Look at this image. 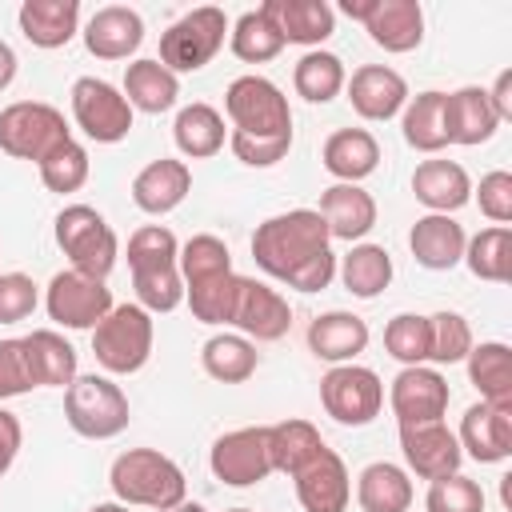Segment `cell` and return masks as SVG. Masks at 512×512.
Listing matches in <instances>:
<instances>
[{
	"label": "cell",
	"instance_id": "cell-1",
	"mask_svg": "<svg viewBox=\"0 0 512 512\" xmlns=\"http://www.w3.org/2000/svg\"><path fill=\"white\" fill-rule=\"evenodd\" d=\"M332 244L328 224L316 208H292L280 216H268L252 232V260L272 280H292L312 256H320Z\"/></svg>",
	"mask_w": 512,
	"mask_h": 512
},
{
	"label": "cell",
	"instance_id": "cell-2",
	"mask_svg": "<svg viewBox=\"0 0 512 512\" xmlns=\"http://www.w3.org/2000/svg\"><path fill=\"white\" fill-rule=\"evenodd\" d=\"M108 484L116 492L120 504H136V508H152V512H164V508H176L188 492V480L180 472L176 460H168L164 452L156 448H128L112 460V472H108Z\"/></svg>",
	"mask_w": 512,
	"mask_h": 512
},
{
	"label": "cell",
	"instance_id": "cell-3",
	"mask_svg": "<svg viewBox=\"0 0 512 512\" xmlns=\"http://www.w3.org/2000/svg\"><path fill=\"white\" fill-rule=\"evenodd\" d=\"M152 312H144L140 304H112V312L92 328V352L96 364L112 376H132L148 364L152 356Z\"/></svg>",
	"mask_w": 512,
	"mask_h": 512
},
{
	"label": "cell",
	"instance_id": "cell-4",
	"mask_svg": "<svg viewBox=\"0 0 512 512\" xmlns=\"http://www.w3.org/2000/svg\"><path fill=\"white\" fill-rule=\"evenodd\" d=\"M64 420L84 440H112L128 428L132 408H128V396L120 384L88 372L64 388Z\"/></svg>",
	"mask_w": 512,
	"mask_h": 512
},
{
	"label": "cell",
	"instance_id": "cell-5",
	"mask_svg": "<svg viewBox=\"0 0 512 512\" xmlns=\"http://www.w3.org/2000/svg\"><path fill=\"white\" fill-rule=\"evenodd\" d=\"M56 244L72 260L76 272L96 276V280H108V272L116 268V256H120L112 224L92 204L60 208V216H56Z\"/></svg>",
	"mask_w": 512,
	"mask_h": 512
},
{
	"label": "cell",
	"instance_id": "cell-6",
	"mask_svg": "<svg viewBox=\"0 0 512 512\" xmlns=\"http://www.w3.org/2000/svg\"><path fill=\"white\" fill-rule=\"evenodd\" d=\"M228 36V16L216 4H200L192 12H184L180 20H172L160 32V64L168 72H200L204 64H212V56L224 48Z\"/></svg>",
	"mask_w": 512,
	"mask_h": 512
},
{
	"label": "cell",
	"instance_id": "cell-7",
	"mask_svg": "<svg viewBox=\"0 0 512 512\" xmlns=\"http://www.w3.org/2000/svg\"><path fill=\"white\" fill-rule=\"evenodd\" d=\"M72 140L64 112L44 104V100H16L0 108V152L12 160H32L40 164L56 144Z\"/></svg>",
	"mask_w": 512,
	"mask_h": 512
},
{
	"label": "cell",
	"instance_id": "cell-8",
	"mask_svg": "<svg viewBox=\"0 0 512 512\" xmlns=\"http://www.w3.org/2000/svg\"><path fill=\"white\" fill-rule=\"evenodd\" d=\"M224 112L232 132L244 136H292V108L288 96L268 76H236L224 92Z\"/></svg>",
	"mask_w": 512,
	"mask_h": 512
},
{
	"label": "cell",
	"instance_id": "cell-9",
	"mask_svg": "<svg viewBox=\"0 0 512 512\" xmlns=\"http://www.w3.org/2000/svg\"><path fill=\"white\" fill-rule=\"evenodd\" d=\"M320 404L336 424L364 428L384 408V384L364 364H332L320 380Z\"/></svg>",
	"mask_w": 512,
	"mask_h": 512
},
{
	"label": "cell",
	"instance_id": "cell-10",
	"mask_svg": "<svg viewBox=\"0 0 512 512\" xmlns=\"http://www.w3.org/2000/svg\"><path fill=\"white\" fill-rule=\"evenodd\" d=\"M72 120L96 144H120L132 132V104L108 80L80 76L72 84Z\"/></svg>",
	"mask_w": 512,
	"mask_h": 512
},
{
	"label": "cell",
	"instance_id": "cell-11",
	"mask_svg": "<svg viewBox=\"0 0 512 512\" xmlns=\"http://www.w3.org/2000/svg\"><path fill=\"white\" fill-rule=\"evenodd\" d=\"M44 308L60 328H96L112 312V288H108V280L64 268L48 280Z\"/></svg>",
	"mask_w": 512,
	"mask_h": 512
},
{
	"label": "cell",
	"instance_id": "cell-12",
	"mask_svg": "<svg viewBox=\"0 0 512 512\" xmlns=\"http://www.w3.org/2000/svg\"><path fill=\"white\" fill-rule=\"evenodd\" d=\"M208 468L220 484L228 488H252L272 472V456H268V424H252V428H232L224 432L212 452H208Z\"/></svg>",
	"mask_w": 512,
	"mask_h": 512
},
{
	"label": "cell",
	"instance_id": "cell-13",
	"mask_svg": "<svg viewBox=\"0 0 512 512\" xmlns=\"http://www.w3.org/2000/svg\"><path fill=\"white\" fill-rule=\"evenodd\" d=\"M448 380L428 368V364H412V368H400L392 376V388H388V404L396 412V424H436L444 420L448 412Z\"/></svg>",
	"mask_w": 512,
	"mask_h": 512
},
{
	"label": "cell",
	"instance_id": "cell-14",
	"mask_svg": "<svg viewBox=\"0 0 512 512\" xmlns=\"http://www.w3.org/2000/svg\"><path fill=\"white\" fill-rule=\"evenodd\" d=\"M400 452H404L408 472L428 480V484L440 480V476L460 472V464H464L460 440L444 420H436V424H404L400 428Z\"/></svg>",
	"mask_w": 512,
	"mask_h": 512
},
{
	"label": "cell",
	"instance_id": "cell-15",
	"mask_svg": "<svg viewBox=\"0 0 512 512\" xmlns=\"http://www.w3.org/2000/svg\"><path fill=\"white\" fill-rule=\"evenodd\" d=\"M232 328H240V336H248L256 344H272V340L288 336L292 308L264 280L240 276V296H236V308H232Z\"/></svg>",
	"mask_w": 512,
	"mask_h": 512
},
{
	"label": "cell",
	"instance_id": "cell-16",
	"mask_svg": "<svg viewBox=\"0 0 512 512\" xmlns=\"http://www.w3.org/2000/svg\"><path fill=\"white\" fill-rule=\"evenodd\" d=\"M460 452L480 464H500L512 456V404H472L460 420Z\"/></svg>",
	"mask_w": 512,
	"mask_h": 512
},
{
	"label": "cell",
	"instance_id": "cell-17",
	"mask_svg": "<svg viewBox=\"0 0 512 512\" xmlns=\"http://www.w3.org/2000/svg\"><path fill=\"white\" fill-rule=\"evenodd\" d=\"M296 500L304 512H344L348 508V496H352V480H348V468L344 460L324 444L296 476Z\"/></svg>",
	"mask_w": 512,
	"mask_h": 512
},
{
	"label": "cell",
	"instance_id": "cell-18",
	"mask_svg": "<svg viewBox=\"0 0 512 512\" xmlns=\"http://www.w3.org/2000/svg\"><path fill=\"white\" fill-rule=\"evenodd\" d=\"M344 88L360 120H392L408 104V84L388 64H360Z\"/></svg>",
	"mask_w": 512,
	"mask_h": 512
},
{
	"label": "cell",
	"instance_id": "cell-19",
	"mask_svg": "<svg viewBox=\"0 0 512 512\" xmlns=\"http://www.w3.org/2000/svg\"><path fill=\"white\" fill-rule=\"evenodd\" d=\"M144 44V20L128 4H104L84 24V48L96 60H128Z\"/></svg>",
	"mask_w": 512,
	"mask_h": 512
},
{
	"label": "cell",
	"instance_id": "cell-20",
	"mask_svg": "<svg viewBox=\"0 0 512 512\" xmlns=\"http://www.w3.org/2000/svg\"><path fill=\"white\" fill-rule=\"evenodd\" d=\"M496 128H500V120L488 104V88L464 84L456 92H444V136H448V144L476 148V144H488L496 136Z\"/></svg>",
	"mask_w": 512,
	"mask_h": 512
},
{
	"label": "cell",
	"instance_id": "cell-21",
	"mask_svg": "<svg viewBox=\"0 0 512 512\" xmlns=\"http://www.w3.org/2000/svg\"><path fill=\"white\" fill-rule=\"evenodd\" d=\"M188 192H192V168L184 160H172V156L144 164L132 180V204L148 216H164V212L180 208Z\"/></svg>",
	"mask_w": 512,
	"mask_h": 512
},
{
	"label": "cell",
	"instance_id": "cell-22",
	"mask_svg": "<svg viewBox=\"0 0 512 512\" xmlns=\"http://www.w3.org/2000/svg\"><path fill=\"white\" fill-rule=\"evenodd\" d=\"M316 212L324 216L332 240L360 244L376 228V200L360 184H332V188H324Z\"/></svg>",
	"mask_w": 512,
	"mask_h": 512
},
{
	"label": "cell",
	"instance_id": "cell-23",
	"mask_svg": "<svg viewBox=\"0 0 512 512\" xmlns=\"http://www.w3.org/2000/svg\"><path fill=\"white\" fill-rule=\"evenodd\" d=\"M464 224H456L452 216H440V212H424L412 232H408V248H412V260L428 272H448L464 260Z\"/></svg>",
	"mask_w": 512,
	"mask_h": 512
},
{
	"label": "cell",
	"instance_id": "cell-24",
	"mask_svg": "<svg viewBox=\"0 0 512 512\" xmlns=\"http://www.w3.org/2000/svg\"><path fill=\"white\" fill-rule=\"evenodd\" d=\"M368 336H372L368 324L356 312H344V308L320 312L308 324V348H312L316 360H328V364H352L368 348Z\"/></svg>",
	"mask_w": 512,
	"mask_h": 512
},
{
	"label": "cell",
	"instance_id": "cell-25",
	"mask_svg": "<svg viewBox=\"0 0 512 512\" xmlns=\"http://www.w3.org/2000/svg\"><path fill=\"white\" fill-rule=\"evenodd\" d=\"M412 192L428 212L452 216L472 200V180L456 160H420L412 172Z\"/></svg>",
	"mask_w": 512,
	"mask_h": 512
},
{
	"label": "cell",
	"instance_id": "cell-26",
	"mask_svg": "<svg viewBox=\"0 0 512 512\" xmlns=\"http://www.w3.org/2000/svg\"><path fill=\"white\" fill-rule=\"evenodd\" d=\"M264 8L276 20L284 44H304L308 52L336 32V8L328 0H264Z\"/></svg>",
	"mask_w": 512,
	"mask_h": 512
},
{
	"label": "cell",
	"instance_id": "cell-27",
	"mask_svg": "<svg viewBox=\"0 0 512 512\" xmlns=\"http://www.w3.org/2000/svg\"><path fill=\"white\" fill-rule=\"evenodd\" d=\"M16 20L32 48H64L80 32V0H24Z\"/></svg>",
	"mask_w": 512,
	"mask_h": 512
},
{
	"label": "cell",
	"instance_id": "cell-28",
	"mask_svg": "<svg viewBox=\"0 0 512 512\" xmlns=\"http://www.w3.org/2000/svg\"><path fill=\"white\" fill-rule=\"evenodd\" d=\"M324 168L336 176V184H360L380 164V144L368 128H336L320 148Z\"/></svg>",
	"mask_w": 512,
	"mask_h": 512
},
{
	"label": "cell",
	"instance_id": "cell-29",
	"mask_svg": "<svg viewBox=\"0 0 512 512\" xmlns=\"http://www.w3.org/2000/svg\"><path fill=\"white\" fill-rule=\"evenodd\" d=\"M368 36L384 52H412L424 40V8L416 0H380L376 12L364 20Z\"/></svg>",
	"mask_w": 512,
	"mask_h": 512
},
{
	"label": "cell",
	"instance_id": "cell-30",
	"mask_svg": "<svg viewBox=\"0 0 512 512\" xmlns=\"http://www.w3.org/2000/svg\"><path fill=\"white\" fill-rule=\"evenodd\" d=\"M20 340H24V356H28V368H32L36 388H68V384L80 376V368H76V348H72L60 332L36 328V332H28V336H20Z\"/></svg>",
	"mask_w": 512,
	"mask_h": 512
},
{
	"label": "cell",
	"instance_id": "cell-31",
	"mask_svg": "<svg viewBox=\"0 0 512 512\" xmlns=\"http://www.w3.org/2000/svg\"><path fill=\"white\" fill-rule=\"evenodd\" d=\"M124 100L132 104V112H148V116H160L168 108H176V96H180V76L168 72L160 60H132L124 68Z\"/></svg>",
	"mask_w": 512,
	"mask_h": 512
},
{
	"label": "cell",
	"instance_id": "cell-32",
	"mask_svg": "<svg viewBox=\"0 0 512 512\" xmlns=\"http://www.w3.org/2000/svg\"><path fill=\"white\" fill-rule=\"evenodd\" d=\"M172 140H176V148H180L188 160H208V156H216V152L224 148V140H228L224 116H220L212 104H204V100L184 104V108L176 112Z\"/></svg>",
	"mask_w": 512,
	"mask_h": 512
},
{
	"label": "cell",
	"instance_id": "cell-33",
	"mask_svg": "<svg viewBox=\"0 0 512 512\" xmlns=\"http://www.w3.org/2000/svg\"><path fill=\"white\" fill-rule=\"evenodd\" d=\"M356 504L364 512H408L412 504V480L400 464L376 460L356 476Z\"/></svg>",
	"mask_w": 512,
	"mask_h": 512
},
{
	"label": "cell",
	"instance_id": "cell-34",
	"mask_svg": "<svg viewBox=\"0 0 512 512\" xmlns=\"http://www.w3.org/2000/svg\"><path fill=\"white\" fill-rule=\"evenodd\" d=\"M256 364H260L256 344L240 332H216L200 348V368L220 384H244L256 372Z\"/></svg>",
	"mask_w": 512,
	"mask_h": 512
},
{
	"label": "cell",
	"instance_id": "cell-35",
	"mask_svg": "<svg viewBox=\"0 0 512 512\" xmlns=\"http://www.w3.org/2000/svg\"><path fill=\"white\" fill-rule=\"evenodd\" d=\"M468 364V380L476 384L480 400L488 404H512V348L500 340H484L472 344V352L464 356Z\"/></svg>",
	"mask_w": 512,
	"mask_h": 512
},
{
	"label": "cell",
	"instance_id": "cell-36",
	"mask_svg": "<svg viewBox=\"0 0 512 512\" xmlns=\"http://www.w3.org/2000/svg\"><path fill=\"white\" fill-rule=\"evenodd\" d=\"M400 132H404V144L424 152V156H436L440 148H448V136H444V92H420V96H408L404 104V116H400Z\"/></svg>",
	"mask_w": 512,
	"mask_h": 512
},
{
	"label": "cell",
	"instance_id": "cell-37",
	"mask_svg": "<svg viewBox=\"0 0 512 512\" xmlns=\"http://www.w3.org/2000/svg\"><path fill=\"white\" fill-rule=\"evenodd\" d=\"M336 272L356 300H376L392 284V256L380 244H352L348 256L336 264Z\"/></svg>",
	"mask_w": 512,
	"mask_h": 512
},
{
	"label": "cell",
	"instance_id": "cell-38",
	"mask_svg": "<svg viewBox=\"0 0 512 512\" xmlns=\"http://www.w3.org/2000/svg\"><path fill=\"white\" fill-rule=\"evenodd\" d=\"M324 448V436L316 432V424L308 420H280V424H268V456H272V472H284V476H296L316 452Z\"/></svg>",
	"mask_w": 512,
	"mask_h": 512
},
{
	"label": "cell",
	"instance_id": "cell-39",
	"mask_svg": "<svg viewBox=\"0 0 512 512\" xmlns=\"http://www.w3.org/2000/svg\"><path fill=\"white\" fill-rule=\"evenodd\" d=\"M348 84V72H344V60L336 52H324V48H312L296 60L292 68V88L296 96H304L308 104H328L340 96V88Z\"/></svg>",
	"mask_w": 512,
	"mask_h": 512
},
{
	"label": "cell",
	"instance_id": "cell-40",
	"mask_svg": "<svg viewBox=\"0 0 512 512\" xmlns=\"http://www.w3.org/2000/svg\"><path fill=\"white\" fill-rule=\"evenodd\" d=\"M228 48L244 60V64H264V60H276L284 52V36L276 28V20L268 16V8H252L244 12L236 24H228Z\"/></svg>",
	"mask_w": 512,
	"mask_h": 512
},
{
	"label": "cell",
	"instance_id": "cell-41",
	"mask_svg": "<svg viewBox=\"0 0 512 512\" xmlns=\"http://www.w3.org/2000/svg\"><path fill=\"white\" fill-rule=\"evenodd\" d=\"M464 264L472 276H480L488 284H504L512 276V228L508 224L480 228L464 244Z\"/></svg>",
	"mask_w": 512,
	"mask_h": 512
},
{
	"label": "cell",
	"instance_id": "cell-42",
	"mask_svg": "<svg viewBox=\"0 0 512 512\" xmlns=\"http://www.w3.org/2000/svg\"><path fill=\"white\" fill-rule=\"evenodd\" d=\"M236 296H240V272H220L184 288V300L200 324H232Z\"/></svg>",
	"mask_w": 512,
	"mask_h": 512
},
{
	"label": "cell",
	"instance_id": "cell-43",
	"mask_svg": "<svg viewBox=\"0 0 512 512\" xmlns=\"http://www.w3.org/2000/svg\"><path fill=\"white\" fill-rule=\"evenodd\" d=\"M428 348H432V332H428V316L420 312H400L384 324V352L392 360H400L404 368L412 364H428Z\"/></svg>",
	"mask_w": 512,
	"mask_h": 512
},
{
	"label": "cell",
	"instance_id": "cell-44",
	"mask_svg": "<svg viewBox=\"0 0 512 512\" xmlns=\"http://www.w3.org/2000/svg\"><path fill=\"white\" fill-rule=\"evenodd\" d=\"M176 268H180V280H184V288H188V284H196V280L232 272V252H228V244H224L220 236L200 232V236H192L188 244H180Z\"/></svg>",
	"mask_w": 512,
	"mask_h": 512
},
{
	"label": "cell",
	"instance_id": "cell-45",
	"mask_svg": "<svg viewBox=\"0 0 512 512\" xmlns=\"http://www.w3.org/2000/svg\"><path fill=\"white\" fill-rule=\"evenodd\" d=\"M40 180H44V188L48 192H76V188H84V180H88V148L80 144V140H64V144H56L40 164Z\"/></svg>",
	"mask_w": 512,
	"mask_h": 512
},
{
	"label": "cell",
	"instance_id": "cell-46",
	"mask_svg": "<svg viewBox=\"0 0 512 512\" xmlns=\"http://www.w3.org/2000/svg\"><path fill=\"white\" fill-rule=\"evenodd\" d=\"M180 256V240L164 224H144L128 236V268L148 272V268H172Z\"/></svg>",
	"mask_w": 512,
	"mask_h": 512
},
{
	"label": "cell",
	"instance_id": "cell-47",
	"mask_svg": "<svg viewBox=\"0 0 512 512\" xmlns=\"http://www.w3.org/2000/svg\"><path fill=\"white\" fill-rule=\"evenodd\" d=\"M428 332H432V348L428 360L432 364H460L472 352V324L460 312H436L428 316Z\"/></svg>",
	"mask_w": 512,
	"mask_h": 512
},
{
	"label": "cell",
	"instance_id": "cell-48",
	"mask_svg": "<svg viewBox=\"0 0 512 512\" xmlns=\"http://www.w3.org/2000/svg\"><path fill=\"white\" fill-rule=\"evenodd\" d=\"M132 288H136V304L144 312H172L184 300V280L180 268H148V272H132Z\"/></svg>",
	"mask_w": 512,
	"mask_h": 512
},
{
	"label": "cell",
	"instance_id": "cell-49",
	"mask_svg": "<svg viewBox=\"0 0 512 512\" xmlns=\"http://www.w3.org/2000/svg\"><path fill=\"white\" fill-rule=\"evenodd\" d=\"M424 508L428 512H484V488L472 476L452 472V476H440L428 484Z\"/></svg>",
	"mask_w": 512,
	"mask_h": 512
},
{
	"label": "cell",
	"instance_id": "cell-50",
	"mask_svg": "<svg viewBox=\"0 0 512 512\" xmlns=\"http://www.w3.org/2000/svg\"><path fill=\"white\" fill-rule=\"evenodd\" d=\"M40 292L36 280L24 272H0V324H20L36 312Z\"/></svg>",
	"mask_w": 512,
	"mask_h": 512
},
{
	"label": "cell",
	"instance_id": "cell-51",
	"mask_svg": "<svg viewBox=\"0 0 512 512\" xmlns=\"http://www.w3.org/2000/svg\"><path fill=\"white\" fill-rule=\"evenodd\" d=\"M228 148L248 168H272V164H280L288 156L292 136H244V132H228Z\"/></svg>",
	"mask_w": 512,
	"mask_h": 512
},
{
	"label": "cell",
	"instance_id": "cell-52",
	"mask_svg": "<svg viewBox=\"0 0 512 512\" xmlns=\"http://www.w3.org/2000/svg\"><path fill=\"white\" fill-rule=\"evenodd\" d=\"M32 388H36V380H32V368L24 356V340H0V400L24 396Z\"/></svg>",
	"mask_w": 512,
	"mask_h": 512
},
{
	"label": "cell",
	"instance_id": "cell-53",
	"mask_svg": "<svg viewBox=\"0 0 512 512\" xmlns=\"http://www.w3.org/2000/svg\"><path fill=\"white\" fill-rule=\"evenodd\" d=\"M472 192H476L480 212H484L492 224H508V220H512V172L496 168V172L480 176V188H472Z\"/></svg>",
	"mask_w": 512,
	"mask_h": 512
},
{
	"label": "cell",
	"instance_id": "cell-54",
	"mask_svg": "<svg viewBox=\"0 0 512 512\" xmlns=\"http://www.w3.org/2000/svg\"><path fill=\"white\" fill-rule=\"evenodd\" d=\"M332 280H336V256H332V248H324L320 256H312V260L288 280V288H296V292H324Z\"/></svg>",
	"mask_w": 512,
	"mask_h": 512
},
{
	"label": "cell",
	"instance_id": "cell-55",
	"mask_svg": "<svg viewBox=\"0 0 512 512\" xmlns=\"http://www.w3.org/2000/svg\"><path fill=\"white\" fill-rule=\"evenodd\" d=\"M20 440H24V428H20V416L0 408V476L12 468L16 452H20Z\"/></svg>",
	"mask_w": 512,
	"mask_h": 512
},
{
	"label": "cell",
	"instance_id": "cell-56",
	"mask_svg": "<svg viewBox=\"0 0 512 512\" xmlns=\"http://www.w3.org/2000/svg\"><path fill=\"white\" fill-rule=\"evenodd\" d=\"M488 104H492V112H496L500 124L512 120V72H508V68H504V72L496 76V84L488 88Z\"/></svg>",
	"mask_w": 512,
	"mask_h": 512
},
{
	"label": "cell",
	"instance_id": "cell-57",
	"mask_svg": "<svg viewBox=\"0 0 512 512\" xmlns=\"http://www.w3.org/2000/svg\"><path fill=\"white\" fill-rule=\"evenodd\" d=\"M12 80H16V52H12L8 40H0V92H4Z\"/></svg>",
	"mask_w": 512,
	"mask_h": 512
},
{
	"label": "cell",
	"instance_id": "cell-58",
	"mask_svg": "<svg viewBox=\"0 0 512 512\" xmlns=\"http://www.w3.org/2000/svg\"><path fill=\"white\" fill-rule=\"evenodd\" d=\"M376 4H380V0H340V12L364 24V20H368V16L376 12Z\"/></svg>",
	"mask_w": 512,
	"mask_h": 512
},
{
	"label": "cell",
	"instance_id": "cell-59",
	"mask_svg": "<svg viewBox=\"0 0 512 512\" xmlns=\"http://www.w3.org/2000/svg\"><path fill=\"white\" fill-rule=\"evenodd\" d=\"M88 512H128V504H120V500H104V504H92Z\"/></svg>",
	"mask_w": 512,
	"mask_h": 512
},
{
	"label": "cell",
	"instance_id": "cell-60",
	"mask_svg": "<svg viewBox=\"0 0 512 512\" xmlns=\"http://www.w3.org/2000/svg\"><path fill=\"white\" fill-rule=\"evenodd\" d=\"M164 512H208L204 504H196V500H180L176 508H164Z\"/></svg>",
	"mask_w": 512,
	"mask_h": 512
},
{
	"label": "cell",
	"instance_id": "cell-61",
	"mask_svg": "<svg viewBox=\"0 0 512 512\" xmlns=\"http://www.w3.org/2000/svg\"><path fill=\"white\" fill-rule=\"evenodd\" d=\"M228 512H252V508H228Z\"/></svg>",
	"mask_w": 512,
	"mask_h": 512
}]
</instances>
